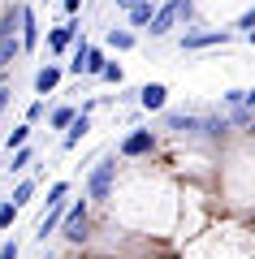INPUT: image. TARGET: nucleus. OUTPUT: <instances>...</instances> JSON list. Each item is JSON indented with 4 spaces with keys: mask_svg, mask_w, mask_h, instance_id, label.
Masks as SVG:
<instances>
[{
    "mask_svg": "<svg viewBox=\"0 0 255 259\" xmlns=\"http://www.w3.org/2000/svg\"><path fill=\"white\" fill-rule=\"evenodd\" d=\"M65 199H69V182H52V186H48V207L65 203Z\"/></svg>",
    "mask_w": 255,
    "mask_h": 259,
    "instance_id": "nucleus-23",
    "label": "nucleus"
},
{
    "mask_svg": "<svg viewBox=\"0 0 255 259\" xmlns=\"http://www.w3.org/2000/svg\"><path fill=\"white\" fill-rule=\"evenodd\" d=\"M87 130H91V117H82V112H78V117H74L69 125H65V139H61V151H74V147H78L82 139H87Z\"/></svg>",
    "mask_w": 255,
    "mask_h": 259,
    "instance_id": "nucleus-11",
    "label": "nucleus"
},
{
    "mask_svg": "<svg viewBox=\"0 0 255 259\" xmlns=\"http://www.w3.org/2000/svg\"><path fill=\"white\" fill-rule=\"evenodd\" d=\"M22 250H18V242H0V259H18Z\"/></svg>",
    "mask_w": 255,
    "mask_h": 259,
    "instance_id": "nucleus-27",
    "label": "nucleus"
},
{
    "mask_svg": "<svg viewBox=\"0 0 255 259\" xmlns=\"http://www.w3.org/2000/svg\"><path fill=\"white\" fill-rule=\"evenodd\" d=\"M234 26H238V35H251V26H255V13H251V9H246V13H238V22H234Z\"/></svg>",
    "mask_w": 255,
    "mask_h": 259,
    "instance_id": "nucleus-26",
    "label": "nucleus"
},
{
    "mask_svg": "<svg viewBox=\"0 0 255 259\" xmlns=\"http://www.w3.org/2000/svg\"><path fill=\"white\" fill-rule=\"evenodd\" d=\"M30 160H35V147H30V143L13 147V164H9V173H26V168H30Z\"/></svg>",
    "mask_w": 255,
    "mask_h": 259,
    "instance_id": "nucleus-18",
    "label": "nucleus"
},
{
    "mask_svg": "<svg viewBox=\"0 0 255 259\" xmlns=\"http://www.w3.org/2000/svg\"><path fill=\"white\" fill-rule=\"evenodd\" d=\"M35 190H39V177H22V182L13 186V194H9V203H13V207H18V212H22V207H26L30 199H35Z\"/></svg>",
    "mask_w": 255,
    "mask_h": 259,
    "instance_id": "nucleus-14",
    "label": "nucleus"
},
{
    "mask_svg": "<svg viewBox=\"0 0 255 259\" xmlns=\"http://www.w3.org/2000/svg\"><path fill=\"white\" fill-rule=\"evenodd\" d=\"M138 104H143L147 112H164V104H169V87L164 82H147V87H138Z\"/></svg>",
    "mask_w": 255,
    "mask_h": 259,
    "instance_id": "nucleus-9",
    "label": "nucleus"
},
{
    "mask_svg": "<svg viewBox=\"0 0 255 259\" xmlns=\"http://www.w3.org/2000/svg\"><path fill=\"white\" fill-rule=\"evenodd\" d=\"M177 44H182V52H199V48H225V44H234V30H186Z\"/></svg>",
    "mask_w": 255,
    "mask_h": 259,
    "instance_id": "nucleus-5",
    "label": "nucleus"
},
{
    "mask_svg": "<svg viewBox=\"0 0 255 259\" xmlns=\"http://www.w3.org/2000/svg\"><path fill=\"white\" fill-rule=\"evenodd\" d=\"M113 182H117V151L104 156L100 164L87 173V199H91V203H104V199L113 194Z\"/></svg>",
    "mask_w": 255,
    "mask_h": 259,
    "instance_id": "nucleus-2",
    "label": "nucleus"
},
{
    "mask_svg": "<svg viewBox=\"0 0 255 259\" xmlns=\"http://www.w3.org/2000/svg\"><path fill=\"white\" fill-rule=\"evenodd\" d=\"M138 39H134V30H126V26H113L108 35H104V48H113V52H130Z\"/></svg>",
    "mask_w": 255,
    "mask_h": 259,
    "instance_id": "nucleus-15",
    "label": "nucleus"
},
{
    "mask_svg": "<svg viewBox=\"0 0 255 259\" xmlns=\"http://www.w3.org/2000/svg\"><path fill=\"white\" fill-rule=\"evenodd\" d=\"M130 5H138V0H117V9H121V13H126V9H130Z\"/></svg>",
    "mask_w": 255,
    "mask_h": 259,
    "instance_id": "nucleus-29",
    "label": "nucleus"
},
{
    "mask_svg": "<svg viewBox=\"0 0 255 259\" xmlns=\"http://www.w3.org/2000/svg\"><path fill=\"white\" fill-rule=\"evenodd\" d=\"M152 13H156V0H138V5H130V9H126V18H130V26L147 30V22H152Z\"/></svg>",
    "mask_w": 255,
    "mask_h": 259,
    "instance_id": "nucleus-17",
    "label": "nucleus"
},
{
    "mask_svg": "<svg viewBox=\"0 0 255 259\" xmlns=\"http://www.w3.org/2000/svg\"><path fill=\"white\" fill-rule=\"evenodd\" d=\"M74 117H78V108H74V104H61V108H52V112H48V125H52V130H65Z\"/></svg>",
    "mask_w": 255,
    "mask_h": 259,
    "instance_id": "nucleus-19",
    "label": "nucleus"
},
{
    "mask_svg": "<svg viewBox=\"0 0 255 259\" xmlns=\"http://www.w3.org/2000/svg\"><path fill=\"white\" fill-rule=\"evenodd\" d=\"M5 104H9V91H0V112H5Z\"/></svg>",
    "mask_w": 255,
    "mask_h": 259,
    "instance_id": "nucleus-30",
    "label": "nucleus"
},
{
    "mask_svg": "<svg viewBox=\"0 0 255 259\" xmlns=\"http://www.w3.org/2000/svg\"><path fill=\"white\" fill-rule=\"evenodd\" d=\"M100 78H104V82H113V87H121V82H126V69H121L117 61H108V65L100 69Z\"/></svg>",
    "mask_w": 255,
    "mask_h": 259,
    "instance_id": "nucleus-22",
    "label": "nucleus"
},
{
    "mask_svg": "<svg viewBox=\"0 0 255 259\" xmlns=\"http://www.w3.org/2000/svg\"><path fill=\"white\" fill-rule=\"evenodd\" d=\"M87 229H91V212H87V203H74V207H65V216H61V233H65V242H87Z\"/></svg>",
    "mask_w": 255,
    "mask_h": 259,
    "instance_id": "nucleus-4",
    "label": "nucleus"
},
{
    "mask_svg": "<svg viewBox=\"0 0 255 259\" xmlns=\"http://www.w3.org/2000/svg\"><path fill=\"white\" fill-rule=\"evenodd\" d=\"M65 69L61 65H44V69H35V95H52L56 87H61Z\"/></svg>",
    "mask_w": 255,
    "mask_h": 259,
    "instance_id": "nucleus-10",
    "label": "nucleus"
},
{
    "mask_svg": "<svg viewBox=\"0 0 255 259\" xmlns=\"http://www.w3.org/2000/svg\"><path fill=\"white\" fill-rule=\"evenodd\" d=\"M78 9H82V0H65V13H69V18H74Z\"/></svg>",
    "mask_w": 255,
    "mask_h": 259,
    "instance_id": "nucleus-28",
    "label": "nucleus"
},
{
    "mask_svg": "<svg viewBox=\"0 0 255 259\" xmlns=\"http://www.w3.org/2000/svg\"><path fill=\"white\" fill-rule=\"evenodd\" d=\"M152 151H156V134L152 130H134V134H126V139L117 143L121 160H138V156H152Z\"/></svg>",
    "mask_w": 255,
    "mask_h": 259,
    "instance_id": "nucleus-6",
    "label": "nucleus"
},
{
    "mask_svg": "<svg viewBox=\"0 0 255 259\" xmlns=\"http://www.w3.org/2000/svg\"><path fill=\"white\" fill-rule=\"evenodd\" d=\"M78 18H69V22H65V26H52V30H48V52H52V56H65V52H69V44H74V39H78Z\"/></svg>",
    "mask_w": 255,
    "mask_h": 259,
    "instance_id": "nucleus-8",
    "label": "nucleus"
},
{
    "mask_svg": "<svg viewBox=\"0 0 255 259\" xmlns=\"http://www.w3.org/2000/svg\"><path fill=\"white\" fill-rule=\"evenodd\" d=\"M61 216H65V203L48 207V212H44V221H39V229H35V238H39V242H48V233H56V229H61Z\"/></svg>",
    "mask_w": 255,
    "mask_h": 259,
    "instance_id": "nucleus-16",
    "label": "nucleus"
},
{
    "mask_svg": "<svg viewBox=\"0 0 255 259\" xmlns=\"http://www.w3.org/2000/svg\"><path fill=\"white\" fill-rule=\"evenodd\" d=\"M164 130H173V134H195V121H199V112H160Z\"/></svg>",
    "mask_w": 255,
    "mask_h": 259,
    "instance_id": "nucleus-12",
    "label": "nucleus"
},
{
    "mask_svg": "<svg viewBox=\"0 0 255 259\" xmlns=\"http://www.w3.org/2000/svg\"><path fill=\"white\" fill-rule=\"evenodd\" d=\"M18 39H22V52H35L39 48V18L30 5H18Z\"/></svg>",
    "mask_w": 255,
    "mask_h": 259,
    "instance_id": "nucleus-7",
    "label": "nucleus"
},
{
    "mask_svg": "<svg viewBox=\"0 0 255 259\" xmlns=\"http://www.w3.org/2000/svg\"><path fill=\"white\" fill-rule=\"evenodd\" d=\"M104 65H108V52H104L100 44H91V48H87V56H82V74H87V78H100Z\"/></svg>",
    "mask_w": 255,
    "mask_h": 259,
    "instance_id": "nucleus-13",
    "label": "nucleus"
},
{
    "mask_svg": "<svg viewBox=\"0 0 255 259\" xmlns=\"http://www.w3.org/2000/svg\"><path fill=\"white\" fill-rule=\"evenodd\" d=\"M22 56V39H18V0H13V9L0 18V65H9Z\"/></svg>",
    "mask_w": 255,
    "mask_h": 259,
    "instance_id": "nucleus-3",
    "label": "nucleus"
},
{
    "mask_svg": "<svg viewBox=\"0 0 255 259\" xmlns=\"http://www.w3.org/2000/svg\"><path fill=\"white\" fill-rule=\"evenodd\" d=\"M13 221H18V207L5 199V203H0V229H13Z\"/></svg>",
    "mask_w": 255,
    "mask_h": 259,
    "instance_id": "nucleus-24",
    "label": "nucleus"
},
{
    "mask_svg": "<svg viewBox=\"0 0 255 259\" xmlns=\"http://www.w3.org/2000/svg\"><path fill=\"white\" fill-rule=\"evenodd\" d=\"M30 130H35V125H26V121H22V125H13L9 139H5V147L13 151V147H22V143H30Z\"/></svg>",
    "mask_w": 255,
    "mask_h": 259,
    "instance_id": "nucleus-21",
    "label": "nucleus"
},
{
    "mask_svg": "<svg viewBox=\"0 0 255 259\" xmlns=\"http://www.w3.org/2000/svg\"><path fill=\"white\" fill-rule=\"evenodd\" d=\"M44 117H48V104H44V100H35V104L26 108V125H35V121H44Z\"/></svg>",
    "mask_w": 255,
    "mask_h": 259,
    "instance_id": "nucleus-25",
    "label": "nucleus"
},
{
    "mask_svg": "<svg viewBox=\"0 0 255 259\" xmlns=\"http://www.w3.org/2000/svg\"><path fill=\"white\" fill-rule=\"evenodd\" d=\"M221 104H225V108H242V104H255V91H242V87H234V91L221 95Z\"/></svg>",
    "mask_w": 255,
    "mask_h": 259,
    "instance_id": "nucleus-20",
    "label": "nucleus"
},
{
    "mask_svg": "<svg viewBox=\"0 0 255 259\" xmlns=\"http://www.w3.org/2000/svg\"><path fill=\"white\" fill-rule=\"evenodd\" d=\"M191 13H195L191 0H164V5H156L152 22H147V35H152V39H164L177 22H191Z\"/></svg>",
    "mask_w": 255,
    "mask_h": 259,
    "instance_id": "nucleus-1",
    "label": "nucleus"
}]
</instances>
